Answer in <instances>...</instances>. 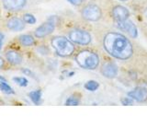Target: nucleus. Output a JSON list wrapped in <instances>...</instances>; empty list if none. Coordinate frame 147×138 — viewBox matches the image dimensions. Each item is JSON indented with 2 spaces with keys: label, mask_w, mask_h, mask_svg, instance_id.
Here are the masks:
<instances>
[{
  "label": "nucleus",
  "mask_w": 147,
  "mask_h": 138,
  "mask_svg": "<svg viewBox=\"0 0 147 138\" xmlns=\"http://www.w3.org/2000/svg\"><path fill=\"white\" fill-rule=\"evenodd\" d=\"M30 99L35 105H39L41 102V91L40 90H34L30 92Z\"/></svg>",
  "instance_id": "15"
},
{
  "label": "nucleus",
  "mask_w": 147,
  "mask_h": 138,
  "mask_svg": "<svg viewBox=\"0 0 147 138\" xmlns=\"http://www.w3.org/2000/svg\"><path fill=\"white\" fill-rule=\"evenodd\" d=\"M4 7L10 11H18L26 6L27 0H2Z\"/></svg>",
  "instance_id": "7"
},
{
  "label": "nucleus",
  "mask_w": 147,
  "mask_h": 138,
  "mask_svg": "<svg viewBox=\"0 0 147 138\" xmlns=\"http://www.w3.org/2000/svg\"><path fill=\"white\" fill-rule=\"evenodd\" d=\"M4 64H5V62H4V59L0 56V69H1L3 66H4Z\"/></svg>",
  "instance_id": "24"
},
{
  "label": "nucleus",
  "mask_w": 147,
  "mask_h": 138,
  "mask_svg": "<svg viewBox=\"0 0 147 138\" xmlns=\"http://www.w3.org/2000/svg\"><path fill=\"white\" fill-rule=\"evenodd\" d=\"M82 17L88 21H98L101 18V10L96 5H88L82 10Z\"/></svg>",
  "instance_id": "5"
},
{
  "label": "nucleus",
  "mask_w": 147,
  "mask_h": 138,
  "mask_svg": "<svg viewBox=\"0 0 147 138\" xmlns=\"http://www.w3.org/2000/svg\"><path fill=\"white\" fill-rule=\"evenodd\" d=\"M119 1H126V0H119Z\"/></svg>",
  "instance_id": "27"
},
{
  "label": "nucleus",
  "mask_w": 147,
  "mask_h": 138,
  "mask_svg": "<svg viewBox=\"0 0 147 138\" xmlns=\"http://www.w3.org/2000/svg\"><path fill=\"white\" fill-rule=\"evenodd\" d=\"M6 58L7 61L14 64V66H18V64H20L22 63V55L17 52V51L14 50H9L6 53Z\"/></svg>",
  "instance_id": "13"
},
{
  "label": "nucleus",
  "mask_w": 147,
  "mask_h": 138,
  "mask_svg": "<svg viewBox=\"0 0 147 138\" xmlns=\"http://www.w3.org/2000/svg\"><path fill=\"white\" fill-rule=\"evenodd\" d=\"M3 40H4V34L0 31V43H3Z\"/></svg>",
  "instance_id": "25"
},
{
  "label": "nucleus",
  "mask_w": 147,
  "mask_h": 138,
  "mask_svg": "<svg viewBox=\"0 0 147 138\" xmlns=\"http://www.w3.org/2000/svg\"><path fill=\"white\" fill-rule=\"evenodd\" d=\"M76 61L80 67L88 69V70H94L98 66L99 57L96 53L88 50H85L76 55Z\"/></svg>",
  "instance_id": "2"
},
{
  "label": "nucleus",
  "mask_w": 147,
  "mask_h": 138,
  "mask_svg": "<svg viewBox=\"0 0 147 138\" xmlns=\"http://www.w3.org/2000/svg\"><path fill=\"white\" fill-rule=\"evenodd\" d=\"M80 103V100L79 99H77L76 97H70V98H68L67 100L65 101V105H69V106H76Z\"/></svg>",
  "instance_id": "20"
},
{
  "label": "nucleus",
  "mask_w": 147,
  "mask_h": 138,
  "mask_svg": "<svg viewBox=\"0 0 147 138\" xmlns=\"http://www.w3.org/2000/svg\"><path fill=\"white\" fill-rule=\"evenodd\" d=\"M52 45L55 53L62 57L70 56L75 52V46L72 41L63 36L54 37L52 40Z\"/></svg>",
  "instance_id": "3"
},
{
  "label": "nucleus",
  "mask_w": 147,
  "mask_h": 138,
  "mask_svg": "<svg viewBox=\"0 0 147 138\" xmlns=\"http://www.w3.org/2000/svg\"><path fill=\"white\" fill-rule=\"evenodd\" d=\"M118 27L122 30L127 31L131 37L132 38H136L138 36V30L136 26L133 24V22L131 20H124V21H117Z\"/></svg>",
  "instance_id": "8"
},
{
  "label": "nucleus",
  "mask_w": 147,
  "mask_h": 138,
  "mask_svg": "<svg viewBox=\"0 0 147 138\" xmlns=\"http://www.w3.org/2000/svg\"><path fill=\"white\" fill-rule=\"evenodd\" d=\"M113 17L117 21H124L127 20L130 17V12L125 7L122 6H116L112 10Z\"/></svg>",
  "instance_id": "10"
},
{
  "label": "nucleus",
  "mask_w": 147,
  "mask_h": 138,
  "mask_svg": "<svg viewBox=\"0 0 147 138\" xmlns=\"http://www.w3.org/2000/svg\"><path fill=\"white\" fill-rule=\"evenodd\" d=\"M0 90L6 94H14L15 91L13 90L12 87L9 86L6 80H0Z\"/></svg>",
  "instance_id": "16"
},
{
  "label": "nucleus",
  "mask_w": 147,
  "mask_h": 138,
  "mask_svg": "<svg viewBox=\"0 0 147 138\" xmlns=\"http://www.w3.org/2000/svg\"><path fill=\"white\" fill-rule=\"evenodd\" d=\"M102 75L107 78H113L118 74V67L113 63H105L101 68Z\"/></svg>",
  "instance_id": "11"
},
{
  "label": "nucleus",
  "mask_w": 147,
  "mask_h": 138,
  "mask_svg": "<svg viewBox=\"0 0 147 138\" xmlns=\"http://www.w3.org/2000/svg\"><path fill=\"white\" fill-rule=\"evenodd\" d=\"M13 81L16 82L18 86L20 87H27L28 86V83H29V81H28L27 78L25 77H21V76H18V77H13Z\"/></svg>",
  "instance_id": "19"
},
{
  "label": "nucleus",
  "mask_w": 147,
  "mask_h": 138,
  "mask_svg": "<svg viewBox=\"0 0 147 138\" xmlns=\"http://www.w3.org/2000/svg\"><path fill=\"white\" fill-rule=\"evenodd\" d=\"M23 20H24L25 23H27V24H35L36 23V18L32 15V14H24V16H23Z\"/></svg>",
  "instance_id": "18"
},
{
  "label": "nucleus",
  "mask_w": 147,
  "mask_h": 138,
  "mask_svg": "<svg viewBox=\"0 0 147 138\" xmlns=\"http://www.w3.org/2000/svg\"><path fill=\"white\" fill-rule=\"evenodd\" d=\"M68 2H70L71 4L75 5V6H78V5H80L82 0H67Z\"/></svg>",
  "instance_id": "23"
},
{
  "label": "nucleus",
  "mask_w": 147,
  "mask_h": 138,
  "mask_svg": "<svg viewBox=\"0 0 147 138\" xmlns=\"http://www.w3.org/2000/svg\"><path fill=\"white\" fill-rule=\"evenodd\" d=\"M54 29H55L54 21L49 20L47 22L43 23L42 25H40V27L37 28L34 32V35L37 38H44V37L53 33Z\"/></svg>",
  "instance_id": "6"
},
{
  "label": "nucleus",
  "mask_w": 147,
  "mask_h": 138,
  "mask_svg": "<svg viewBox=\"0 0 147 138\" xmlns=\"http://www.w3.org/2000/svg\"><path fill=\"white\" fill-rule=\"evenodd\" d=\"M71 41L79 45H87L91 41V36L87 31L83 30H73L69 33Z\"/></svg>",
  "instance_id": "4"
},
{
  "label": "nucleus",
  "mask_w": 147,
  "mask_h": 138,
  "mask_svg": "<svg viewBox=\"0 0 147 138\" xmlns=\"http://www.w3.org/2000/svg\"><path fill=\"white\" fill-rule=\"evenodd\" d=\"M1 47H2V43H0V49H1Z\"/></svg>",
  "instance_id": "26"
},
{
  "label": "nucleus",
  "mask_w": 147,
  "mask_h": 138,
  "mask_svg": "<svg viewBox=\"0 0 147 138\" xmlns=\"http://www.w3.org/2000/svg\"><path fill=\"white\" fill-rule=\"evenodd\" d=\"M98 87H99V84L96 81H94V80L87 81L85 84V89L89 90V91H96L98 89Z\"/></svg>",
  "instance_id": "17"
},
{
  "label": "nucleus",
  "mask_w": 147,
  "mask_h": 138,
  "mask_svg": "<svg viewBox=\"0 0 147 138\" xmlns=\"http://www.w3.org/2000/svg\"><path fill=\"white\" fill-rule=\"evenodd\" d=\"M21 71L22 73H24L25 75L27 76H34V74L32 73L30 69H28V68H24V69H21Z\"/></svg>",
  "instance_id": "22"
},
{
  "label": "nucleus",
  "mask_w": 147,
  "mask_h": 138,
  "mask_svg": "<svg viewBox=\"0 0 147 138\" xmlns=\"http://www.w3.org/2000/svg\"><path fill=\"white\" fill-rule=\"evenodd\" d=\"M121 103L123 104V105H132V99H131V98H123L122 99H121Z\"/></svg>",
  "instance_id": "21"
},
{
  "label": "nucleus",
  "mask_w": 147,
  "mask_h": 138,
  "mask_svg": "<svg viewBox=\"0 0 147 138\" xmlns=\"http://www.w3.org/2000/svg\"><path fill=\"white\" fill-rule=\"evenodd\" d=\"M128 96L130 97L131 99H134L138 102H144L147 99V90L144 87H137V89H133L132 91L129 92Z\"/></svg>",
  "instance_id": "9"
},
{
  "label": "nucleus",
  "mask_w": 147,
  "mask_h": 138,
  "mask_svg": "<svg viewBox=\"0 0 147 138\" xmlns=\"http://www.w3.org/2000/svg\"><path fill=\"white\" fill-rule=\"evenodd\" d=\"M103 45L109 55L119 60H127L132 54V46L130 41L118 32H109L106 34Z\"/></svg>",
  "instance_id": "1"
},
{
  "label": "nucleus",
  "mask_w": 147,
  "mask_h": 138,
  "mask_svg": "<svg viewBox=\"0 0 147 138\" xmlns=\"http://www.w3.org/2000/svg\"><path fill=\"white\" fill-rule=\"evenodd\" d=\"M20 41L21 45L26 46V47H30V46L33 45L35 41L34 38L30 34H23L20 37Z\"/></svg>",
  "instance_id": "14"
},
{
  "label": "nucleus",
  "mask_w": 147,
  "mask_h": 138,
  "mask_svg": "<svg viewBox=\"0 0 147 138\" xmlns=\"http://www.w3.org/2000/svg\"><path fill=\"white\" fill-rule=\"evenodd\" d=\"M24 23V20H20V18H12L7 21V28L13 31H21L25 28Z\"/></svg>",
  "instance_id": "12"
}]
</instances>
